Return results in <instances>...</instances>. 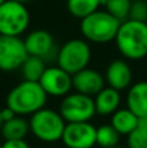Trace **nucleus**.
Masks as SVG:
<instances>
[{
  "label": "nucleus",
  "mask_w": 147,
  "mask_h": 148,
  "mask_svg": "<svg viewBox=\"0 0 147 148\" xmlns=\"http://www.w3.org/2000/svg\"><path fill=\"white\" fill-rule=\"evenodd\" d=\"M61 140L67 148H93L96 144V127L91 122H69Z\"/></svg>",
  "instance_id": "nucleus-9"
},
{
  "label": "nucleus",
  "mask_w": 147,
  "mask_h": 148,
  "mask_svg": "<svg viewBox=\"0 0 147 148\" xmlns=\"http://www.w3.org/2000/svg\"><path fill=\"white\" fill-rule=\"evenodd\" d=\"M16 113H14V110L13 109H10L9 107H5V108H3L1 109V117H3V121H9V120H12L13 117H16Z\"/></svg>",
  "instance_id": "nucleus-25"
},
{
  "label": "nucleus",
  "mask_w": 147,
  "mask_h": 148,
  "mask_svg": "<svg viewBox=\"0 0 147 148\" xmlns=\"http://www.w3.org/2000/svg\"><path fill=\"white\" fill-rule=\"evenodd\" d=\"M111 148H124V147H120V146H115V147H111Z\"/></svg>",
  "instance_id": "nucleus-29"
},
{
  "label": "nucleus",
  "mask_w": 147,
  "mask_h": 148,
  "mask_svg": "<svg viewBox=\"0 0 147 148\" xmlns=\"http://www.w3.org/2000/svg\"><path fill=\"white\" fill-rule=\"evenodd\" d=\"M94 103H95L96 113L102 116H109L113 114L120 108L121 103V96L120 91L112 88V87H104L100 92L94 96Z\"/></svg>",
  "instance_id": "nucleus-15"
},
{
  "label": "nucleus",
  "mask_w": 147,
  "mask_h": 148,
  "mask_svg": "<svg viewBox=\"0 0 147 148\" xmlns=\"http://www.w3.org/2000/svg\"><path fill=\"white\" fill-rule=\"evenodd\" d=\"M3 123H4V121H3V117H1V109H0V131H1Z\"/></svg>",
  "instance_id": "nucleus-27"
},
{
  "label": "nucleus",
  "mask_w": 147,
  "mask_h": 148,
  "mask_svg": "<svg viewBox=\"0 0 147 148\" xmlns=\"http://www.w3.org/2000/svg\"><path fill=\"white\" fill-rule=\"evenodd\" d=\"M0 148H3V143H0Z\"/></svg>",
  "instance_id": "nucleus-31"
},
{
  "label": "nucleus",
  "mask_w": 147,
  "mask_h": 148,
  "mask_svg": "<svg viewBox=\"0 0 147 148\" xmlns=\"http://www.w3.org/2000/svg\"><path fill=\"white\" fill-rule=\"evenodd\" d=\"M128 148H147V130L138 127L128 135Z\"/></svg>",
  "instance_id": "nucleus-22"
},
{
  "label": "nucleus",
  "mask_w": 147,
  "mask_h": 148,
  "mask_svg": "<svg viewBox=\"0 0 147 148\" xmlns=\"http://www.w3.org/2000/svg\"><path fill=\"white\" fill-rule=\"evenodd\" d=\"M30 14L25 4L5 0L0 4V35L20 36L27 29Z\"/></svg>",
  "instance_id": "nucleus-6"
},
{
  "label": "nucleus",
  "mask_w": 147,
  "mask_h": 148,
  "mask_svg": "<svg viewBox=\"0 0 147 148\" xmlns=\"http://www.w3.org/2000/svg\"><path fill=\"white\" fill-rule=\"evenodd\" d=\"M14 1H18V3H22V4H26V3L31 1V0H14Z\"/></svg>",
  "instance_id": "nucleus-28"
},
{
  "label": "nucleus",
  "mask_w": 147,
  "mask_h": 148,
  "mask_svg": "<svg viewBox=\"0 0 147 148\" xmlns=\"http://www.w3.org/2000/svg\"><path fill=\"white\" fill-rule=\"evenodd\" d=\"M139 126H141V127H143L145 130H147V116L139 118Z\"/></svg>",
  "instance_id": "nucleus-26"
},
{
  "label": "nucleus",
  "mask_w": 147,
  "mask_h": 148,
  "mask_svg": "<svg viewBox=\"0 0 147 148\" xmlns=\"http://www.w3.org/2000/svg\"><path fill=\"white\" fill-rule=\"evenodd\" d=\"M120 136H121L120 133L111 123L96 127V144L100 148H111L119 146Z\"/></svg>",
  "instance_id": "nucleus-20"
},
{
  "label": "nucleus",
  "mask_w": 147,
  "mask_h": 148,
  "mask_svg": "<svg viewBox=\"0 0 147 148\" xmlns=\"http://www.w3.org/2000/svg\"><path fill=\"white\" fill-rule=\"evenodd\" d=\"M25 46L30 56H36L43 59L44 61H51L57 59V49L55 39L47 30H34L26 36Z\"/></svg>",
  "instance_id": "nucleus-11"
},
{
  "label": "nucleus",
  "mask_w": 147,
  "mask_h": 148,
  "mask_svg": "<svg viewBox=\"0 0 147 148\" xmlns=\"http://www.w3.org/2000/svg\"><path fill=\"white\" fill-rule=\"evenodd\" d=\"M5 1V0H0V4H3V3H4Z\"/></svg>",
  "instance_id": "nucleus-30"
},
{
  "label": "nucleus",
  "mask_w": 147,
  "mask_h": 148,
  "mask_svg": "<svg viewBox=\"0 0 147 148\" xmlns=\"http://www.w3.org/2000/svg\"><path fill=\"white\" fill-rule=\"evenodd\" d=\"M60 114L67 123L69 122H90L96 114L94 97L81 92H69L63 97L59 108Z\"/></svg>",
  "instance_id": "nucleus-7"
},
{
  "label": "nucleus",
  "mask_w": 147,
  "mask_h": 148,
  "mask_svg": "<svg viewBox=\"0 0 147 148\" xmlns=\"http://www.w3.org/2000/svg\"><path fill=\"white\" fill-rule=\"evenodd\" d=\"M129 18L130 20L147 22V1L146 0H132Z\"/></svg>",
  "instance_id": "nucleus-23"
},
{
  "label": "nucleus",
  "mask_w": 147,
  "mask_h": 148,
  "mask_svg": "<svg viewBox=\"0 0 147 148\" xmlns=\"http://www.w3.org/2000/svg\"><path fill=\"white\" fill-rule=\"evenodd\" d=\"M47 96L39 82L22 81L9 91L7 107L14 110L17 116H31L44 108Z\"/></svg>",
  "instance_id": "nucleus-1"
},
{
  "label": "nucleus",
  "mask_w": 147,
  "mask_h": 148,
  "mask_svg": "<svg viewBox=\"0 0 147 148\" xmlns=\"http://www.w3.org/2000/svg\"><path fill=\"white\" fill-rule=\"evenodd\" d=\"M104 83H106V78L100 72L95 69L85 68L81 72L73 74V88L77 92L91 97H94L106 87Z\"/></svg>",
  "instance_id": "nucleus-12"
},
{
  "label": "nucleus",
  "mask_w": 147,
  "mask_h": 148,
  "mask_svg": "<svg viewBox=\"0 0 147 148\" xmlns=\"http://www.w3.org/2000/svg\"><path fill=\"white\" fill-rule=\"evenodd\" d=\"M46 61L41 57L30 56L29 55L27 59L21 66V73H22L23 81H31V82H39L46 72Z\"/></svg>",
  "instance_id": "nucleus-18"
},
{
  "label": "nucleus",
  "mask_w": 147,
  "mask_h": 148,
  "mask_svg": "<svg viewBox=\"0 0 147 148\" xmlns=\"http://www.w3.org/2000/svg\"><path fill=\"white\" fill-rule=\"evenodd\" d=\"M111 125L120 133V135H129L139 125V117L129 108L117 109L111 116Z\"/></svg>",
  "instance_id": "nucleus-16"
},
{
  "label": "nucleus",
  "mask_w": 147,
  "mask_h": 148,
  "mask_svg": "<svg viewBox=\"0 0 147 148\" xmlns=\"http://www.w3.org/2000/svg\"><path fill=\"white\" fill-rule=\"evenodd\" d=\"M103 3L104 0H68L67 8L72 16L82 20L99 10V7L103 5Z\"/></svg>",
  "instance_id": "nucleus-19"
},
{
  "label": "nucleus",
  "mask_w": 147,
  "mask_h": 148,
  "mask_svg": "<svg viewBox=\"0 0 147 148\" xmlns=\"http://www.w3.org/2000/svg\"><path fill=\"white\" fill-rule=\"evenodd\" d=\"M126 105L139 118L147 116V82L141 81L129 87Z\"/></svg>",
  "instance_id": "nucleus-14"
},
{
  "label": "nucleus",
  "mask_w": 147,
  "mask_h": 148,
  "mask_svg": "<svg viewBox=\"0 0 147 148\" xmlns=\"http://www.w3.org/2000/svg\"><path fill=\"white\" fill-rule=\"evenodd\" d=\"M29 53L25 40L20 36L0 35V70L14 72L21 69Z\"/></svg>",
  "instance_id": "nucleus-8"
},
{
  "label": "nucleus",
  "mask_w": 147,
  "mask_h": 148,
  "mask_svg": "<svg viewBox=\"0 0 147 148\" xmlns=\"http://www.w3.org/2000/svg\"><path fill=\"white\" fill-rule=\"evenodd\" d=\"M91 60V48L83 39H70L57 52V66L69 74H76L87 68Z\"/></svg>",
  "instance_id": "nucleus-5"
},
{
  "label": "nucleus",
  "mask_w": 147,
  "mask_h": 148,
  "mask_svg": "<svg viewBox=\"0 0 147 148\" xmlns=\"http://www.w3.org/2000/svg\"><path fill=\"white\" fill-rule=\"evenodd\" d=\"M39 83L47 95L55 97H64L73 88V75L57 65L49 66L43 73Z\"/></svg>",
  "instance_id": "nucleus-10"
},
{
  "label": "nucleus",
  "mask_w": 147,
  "mask_h": 148,
  "mask_svg": "<svg viewBox=\"0 0 147 148\" xmlns=\"http://www.w3.org/2000/svg\"><path fill=\"white\" fill-rule=\"evenodd\" d=\"M30 131V123L22 116H16L12 120L5 121L1 127V136L4 140H13V139H25Z\"/></svg>",
  "instance_id": "nucleus-17"
},
{
  "label": "nucleus",
  "mask_w": 147,
  "mask_h": 148,
  "mask_svg": "<svg viewBox=\"0 0 147 148\" xmlns=\"http://www.w3.org/2000/svg\"><path fill=\"white\" fill-rule=\"evenodd\" d=\"M120 53L129 60H141L147 56V22L126 20L121 22L115 38Z\"/></svg>",
  "instance_id": "nucleus-2"
},
{
  "label": "nucleus",
  "mask_w": 147,
  "mask_h": 148,
  "mask_svg": "<svg viewBox=\"0 0 147 148\" xmlns=\"http://www.w3.org/2000/svg\"><path fill=\"white\" fill-rule=\"evenodd\" d=\"M42 148H47V147H42Z\"/></svg>",
  "instance_id": "nucleus-32"
},
{
  "label": "nucleus",
  "mask_w": 147,
  "mask_h": 148,
  "mask_svg": "<svg viewBox=\"0 0 147 148\" xmlns=\"http://www.w3.org/2000/svg\"><path fill=\"white\" fill-rule=\"evenodd\" d=\"M30 131L38 140L44 143H56L61 140L67 121L63 118L60 112L42 108L30 116Z\"/></svg>",
  "instance_id": "nucleus-4"
},
{
  "label": "nucleus",
  "mask_w": 147,
  "mask_h": 148,
  "mask_svg": "<svg viewBox=\"0 0 147 148\" xmlns=\"http://www.w3.org/2000/svg\"><path fill=\"white\" fill-rule=\"evenodd\" d=\"M103 5L106 7L107 12L115 16L121 22L129 18L132 0H104Z\"/></svg>",
  "instance_id": "nucleus-21"
},
{
  "label": "nucleus",
  "mask_w": 147,
  "mask_h": 148,
  "mask_svg": "<svg viewBox=\"0 0 147 148\" xmlns=\"http://www.w3.org/2000/svg\"><path fill=\"white\" fill-rule=\"evenodd\" d=\"M104 78L109 87L122 91L132 84V69L125 60H113L107 68Z\"/></svg>",
  "instance_id": "nucleus-13"
},
{
  "label": "nucleus",
  "mask_w": 147,
  "mask_h": 148,
  "mask_svg": "<svg viewBox=\"0 0 147 148\" xmlns=\"http://www.w3.org/2000/svg\"><path fill=\"white\" fill-rule=\"evenodd\" d=\"M3 148H30L25 139H13V140H4Z\"/></svg>",
  "instance_id": "nucleus-24"
},
{
  "label": "nucleus",
  "mask_w": 147,
  "mask_h": 148,
  "mask_svg": "<svg viewBox=\"0 0 147 148\" xmlns=\"http://www.w3.org/2000/svg\"><path fill=\"white\" fill-rule=\"evenodd\" d=\"M121 21L107 10H96L81 20V33L83 38L94 43H108L115 40Z\"/></svg>",
  "instance_id": "nucleus-3"
}]
</instances>
